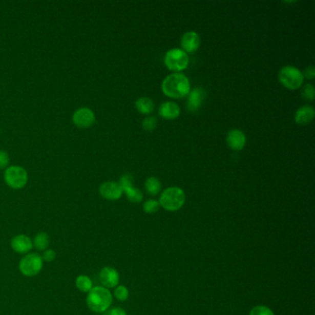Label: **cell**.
<instances>
[{
  "label": "cell",
  "mask_w": 315,
  "mask_h": 315,
  "mask_svg": "<svg viewBox=\"0 0 315 315\" xmlns=\"http://www.w3.org/2000/svg\"><path fill=\"white\" fill-rule=\"evenodd\" d=\"M163 93L170 98L179 99L187 96L191 91L188 77L179 72L166 76L162 82Z\"/></svg>",
  "instance_id": "obj_1"
},
{
  "label": "cell",
  "mask_w": 315,
  "mask_h": 315,
  "mask_svg": "<svg viewBox=\"0 0 315 315\" xmlns=\"http://www.w3.org/2000/svg\"><path fill=\"white\" fill-rule=\"evenodd\" d=\"M113 302L112 293L102 286L94 287L86 297V304L90 310L96 313H102L109 310Z\"/></svg>",
  "instance_id": "obj_2"
},
{
  "label": "cell",
  "mask_w": 315,
  "mask_h": 315,
  "mask_svg": "<svg viewBox=\"0 0 315 315\" xmlns=\"http://www.w3.org/2000/svg\"><path fill=\"white\" fill-rule=\"evenodd\" d=\"M186 196L182 188L170 187L161 193L159 204L169 212H176L183 206Z\"/></svg>",
  "instance_id": "obj_3"
},
{
  "label": "cell",
  "mask_w": 315,
  "mask_h": 315,
  "mask_svg": "<svg viewBox=\"0 0 315 315\" xmlns=\"http://www.w3.org/2000/svg\"><path fill=\"white\" fill-rule=\"evenodd\" d=\"M44 264L41 255L35 253H29L19 261V272L26 278H33L41 273Z\"/></svg>",
  "instance_id": "obj_4"
},
{
  "label": "cell",
  "mask_w": 315,
  "mask_h": 315,
  "mask_svg": "<svg viewBox=\"0 0 315 315\" xmlns=\"http://www.w3.org/2000/svg\"><path fill=\"white\" fill-rule=\"evenodd\" d=\"M4 180L10 188L20 190L28 183V173L20 165H9L4 172Z\"/></svg>",
  "instance_id": "obj_5"
},
{
  "label": "cell",
  "mask_w": 315,
  "mask_h": 315,
  "mask_svg": "<svg viewBox=\"0 0 315 315\" xmlns=\"http://www.w3.org/2000/svg\"><path fill=\"white\" fill-rule=\"evenodd\" d=\"M278 80L287 89L297 90L303 83L304 77L296 67L285 66L278 72Z\"/></svg>",
  "instance_id": "obj_6"
},
{
  "label": "cell",
  "mask_w": 315,
  "mask_h": 315,
  "mask_svg": "<svg viewBox=\"0 0 315 315\" xmlns=\"http://www.w3.org/2000/svg\"><path fill=\"white\" fill-rule=\"evenodd\" d=\"M164 63L170 71L179 72L187 69L190 63L188 54L180 48H173L165 53Z\"/></svg>",
  "instance_id": "obj_7"
},
{
  "label": "cell",
  "mask_w": 315,
  "mask_h": 315,
  "mask_svg": "<svg viewBox=\"0 0 315 315\" xmlns=\"http://www.w3.org/2000/svg\"><path fill=\"white\" fill-rule=\"evenodd\" d=\"M95 114L89 108H80L72 115V122L79 129H88L95 123Z\"/></svg>",
  "instance_id": "obj_8"
},
{
  "label": "cell",
  "mask_w": 315,
  "mask_h": 315,
  "mask_svg": "<svg viewBox=\"0 0 315 315\" xmlns=\"http://www.w3.org/2000/svg\"><path fill=\"white\" fill-rule=\"evenodd\" d=\"M99 193L101 197L108 201H117L122 197L123 191L118 182L107 181L100 185Z\"/></svg>",
  "instance_id": "obj_9"
},
{
  "label": "cell",
  "mask_w": 315,
  "mask_h": 315,
  "mask_svg": "<svg viewBox=\"0 0 315 315\" xmlns=\"http://www.w3.org/2000/svg\"><path fill=\"white\" fill-rule=\"evenodd\" d=\"M99 280L102 284V287L106 288H114L118 287L119 284V274L117 269L111 266H106L101 269L99 273Z\"/></svg>",
  "instance_id": "obj_10"
},
{
  "label": "cell",
  "mask_w": 315,
  "mask_h": 315,
  "mask_svg": "<svg viewBox=\"0 0 315 315\" xmlns=\"http://www.w3.org/2000/svg\"><path fill=\"white\" fill-rule=\"evenodd\" d=\"M10 247L16 254H25L31 253L33 248V240L25 234L16 235L10 240Z\"/></svg>",
  "instance_id": "obj_11"
},
{
  "label": "cell",
  "mask_w": 315,
  "mask_h": 315,
  "mask_svg": "<svg viewBox=\"0 0 315 315\" xmlns=\"http://www.w3.org/2000/svg\"><path fill=\"white\" fill-rule=\"evenodd\" d=\"M206 93L202 87H197L190 91L187 99V109L190 112H195L201 108Z\"/></svg>",
  "instance_id": "obj_12"
},
{
  "label": "cell",
  "mask_w": 315,
  "mask_h": 315,
  "mask_svg": "<svg viewBox=\"0 0 315 315\" xmlns=\"http://www.w3.org/2000/svg\"><path fill=\"white\" fill-rule=\"evenodd\" d=\"M182 50L188 53H194L200 47L201 39L196 32H187L184 33L180 40Z\"/></svg>",
  "instance_id": "obj_13"
},
{
  "label": "cell",
  "mask_w": 315,
  "mask_h": 315,
  "mask_svg": "<svg viewBox=\"0 0 315 315\" xmlns=\"http://www.w3.org/2000/svg\"><path fill=\"white\" fill-rule=\"evenodd\" d=\"M226 143L231 150L241 151L246 144V136L244 132L240 130L234 129L227 133Z\"/></svg>",
  "instance_id": "obj_14"
},
{
  "label": "cell",
  "mask_w": 315,
  "mask_h": 315,
  "mask_svg": "<svg viewBox=\"0 0 315 315\" xmlns=\"http://www.w3.org/2000/svg\"><path fill=\"white\" fill-rule=\"evenodd\" d=\"M315 111L310 106H303L298 109L295 113V122L301 126H306L310 124L314 118Z\"/></svg>",
  "instance_id": "obj_15"
},
{
  "label": "cell",
  "mask_w": 315,
  "mask_h": 315,
  "mask_svg": "<svg viewBox=\"0 0 315 315\" xmlns=\"http://www.w3.org/2000/svg\"><path fill=\"white\" fill-rule=\"evenodd\" d=\"M159 116L165 119H176L180 115V109L174 102H165L162 103L158 110Z\"/></svg>",
  "instance_id": "obj_16"
},
{
  "label": "cell",
  "mask_w": 315,
  "mask_h": 315,
  "mask_svg": "<svg viewBox=\"0 0 315 315\" xmlns=\"http://www.w3.org/2000/svg\"><path fill=\"white\" fill-rule=\"evenodd\" d=\"M50 244V238L46 232H38L35 237L33 238V247L38 250L45 251L46 249L49 248Z\"/></svg>",
  "instance_id": "obj_17"
},
{
  "label": "cell",
  "mask_w": 315,
  "mask_h": 315,
  "mask_svg": "<svg viewBox=\"0 0 315 315\" xmlns=\"http://www.w3.org/2000/svg\"><path fill=\"white\" fill-rule=\"evenodd\" d=\"M135 108L141 114L149 115L155 109V103L153 100L148 97H140L135 102Z\"/></svg>",
  "instance_id": "obj_18"
},
{
  "label": "cell",
  "mask_w": 315,
  "mask_h": 315,
  "mask_svg": "<svg viewBox=\"0 0 315 315\" xmlns=\"http://www.w3.org/2000/svg\"><path fill=\"white\" fill-rule=\"evenodd\" d=\"M75 286L82 293H88L94 287L92 279L87 275H79L75 279Z\"/></svg>",
  "instance_id": "obj_19"
},
{
  "label": "cell",
  "mask_w": 315,
  "mask_h": 315,
  "mask_svg": "<svg viewBox=\"0 0 315 315\" xmlns=\"http://www.w3.org/2000/svg\"><path fill=\"white\" fill-rule=\"evenodd\" d=\"M146 192L149 193L150 195H157L160 193L161 188H162V184L160 180L155 178V177H150L146 179L145 183H144Z\"/></svg>",
  "instance_id": "obj_20"
},
{
  "label": "cell",
  "mask_w": 315,
  "mask_h": 315,
  "mask_svg": "<svg viewBox=\"0 0 315 315\" xmlns=\"http://www.w3.org/2000/svg\"><path fill=\"white\" fill-rule=\"evenodd\" d=\"M123 193H125L128 200L131 202H133V203H139L143 199V194L141 193V190L135 188L134 186L124 191Z\"/></svg>",
  "instance_id": "obj_21"
},
{
  "label": "cell",
  "mask_w": 315,
  "mask_h": 315,
  "mask_svg": "<svg viewBox=\"0 0 315 315\" xmlns=\"http://www.w3.org/2000/svg\"><path fill=\"white\" fill-rule=\"evenodd\" d=\"M130 296L129 289L125 286L118 285V287H115L114 290V297L119 301H126Z\"/></svg>",
  "instance_id": "obj_22"
},
{
  "label": "cell",
  "mask_w": 315,
  "mask_h": 315,
  "mask_svg": "<svg viewBox=\"0 0 315 315\" xmlns=\"http://www.w3.org/2000/svg\"><path fill=\"white\" fill-rule=\"evenodd\" d=\"M301 97L306 100V101H313L315 97V91L313 85H304V87L301 90Z\"/></svg>",
  "instance_id": "obj_23"
},
{
  "label": "cell",
  "mask_w": 315,
  "mask_h": 315,
  "mask_svg": "<svg viewBox=\"0 0 315 315\" xmlns=\"http://www.w3.org/2000/svg\"><path fill=\"white\" fill-rule=\"evenodd\" d=\"M143 211L146 214H155L157 212L160 208V204L158 201H155V200H148L143 203Z\"/></svg>",
  "instance_id": "obj_24"
},
{
  "label": "cell",
  "mask_w": 315,
  "mask_h": 315,
  "mask_svg": "<svg viewBox=\"0 0 315 315\" xmlns=\"http://www.w3.org/2000/svg\"><path fill=\"white\" fill-rule=\"evenodd\" d=\"M118 184L120 185V187L122 188L123 192L126 191L128 188L133 187V178L131 174H124L120 177Z\"/></svg>",
  "instance_id": "obj_25"
},
{
  "label": "cell",
  "mask_w": 315,
  "mask_h": 315,
  "mask_svg": "<svg viewBox=\"0 0 315 315\" xmlns=\"http://www.w3.org/2000/svg\"><path fill=\"white\" fill-rule=\"evenodd\" d=\"M142 129L147 132H152L157 127V119L155 117H148L142 120Z\"/></svg>",
  "instance_id": "obj_26"
},
{
  "label": "cell",
  "mask_w": 315,
  "mask_h": 315,
  "mask_svg": "<svg viewBox=\"0 0 315 315\" xmlns=\"http://www.w3.org/2000/svg\"><path fill=\"white\" fill-rule=\"evenodd\" d=\"M249 315H275L273 310L266 306L259 305L254 307L250 310Z\"/></svg>",
  "instance_id": "obj_27"
},
{
  "label": "cell",
  "mask_w": 315,
  "mask_h": 315,
  "mask_svg": "<svg viewBox=\"0 0 315 315\" xmlns=\"http://www.w3.org/2000/svg\"><path fill=\"white\" fill-rule=\"evenodd\" d=\"M57 258V253L52 249H47L44 251L42 255L44 263H52Z\"/></svg>",
  "instance_id": "obj_28"
},
{
  "label": "cell",
  "mask_w": 315,
  "mask_h": 315,
  "mask_svg": "<svg viewBox=\"0 0 315 315\" xmlns=\"http://www.w3.org/2000/svg\"><path fill=\"white\" fill-rule=\"evenodd\" d=\"M10 155L6 151L0 150V170H6L10 165Z\"/></svg>",
  "instance_id": "obj_29"
},
{
  "label": "cell",
  "mask_w": 315,
  "mask_h": 315,
  "mask_svg": "<svg viewBox=\"0 0 315 315\" xmlns=\"http://www.w3.org/2000/svg\"><path fill=\"white\" fill-rule=\"evenodd\" d=\"M302 74H303V77L306 78V79H308V80H312V79H314L315 77V69L313 66H309L306 68L304 71L302 72Z\"/></svg>",
  "instance_id": "obj_30"
},
{
  "label": "cell",
  "mask_w": 315,
  "mask_h": 315,
  "mask_svg": "<svg viewBox=\"0 0 315 315\" xmlns=\"http://www.w3.org/2000/svg\"><path fill=\"white\" fill-rule=\"evenodd\" d=\"M109 315H127V312L125 311V310H123L122 308L115 307L112 310H110Z\"/></svg>",
  "instance_id": "obj_31"
},
{
  "label": "cell",
  "mask_w": 315,
  "mask_h": 315,
  "mask_svg": "<svg viewBox=\"0 0 315 315\" xmlns=\"http://www.w3.org/2000/svg\"><path fill=\"white\" fill-rule=\"evenodd\" d=\"M0 133H1V131H0Z\"/></svg>",
  "instance_id": "obj_32"
}]
</instances>
